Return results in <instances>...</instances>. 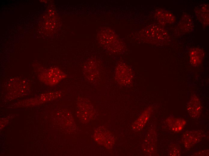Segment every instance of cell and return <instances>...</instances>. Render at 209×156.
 Listing matches in <instances>:
<instances>
[{"instance_id":"1","label":"cell","mask_w":209,"mask_h":156,"mask_svg":"<svg viewBox=\"0 0 209 156\" xmlns=\"http://www.w3.org/2000/svg\"><path fill=\"white\" fill-rule=\"evenodd\" d=\"M98 38L100 44L111 52H120L123 48V42L115 32L108 28L101 29L98 33Z\"/></svg>"},{"instance_id":"2","label":"cell","mask_w":209,"mask_h":156,"mask_svg":"<svg viewBox=\"0 0 209 156\" xmlns=\"http://www.w3.org/2000/svg\"><path fill=\"white\" fill-rule=\"evenodd\" d=\"M141 39L150 43L160 44L168 42L170 37L167 31L161 26L151 25L144 28L139 32Z\"/></svg>"},{"instance_id":"3","label":"cell","mask_w":209,"mask_h":156,"mask_svg":"<svg viewBox=\"0 0 209 156\" xmlns=\"http://www.w3.org/2000/svg\"><path fill=\"white\" fill-rule=\"evenodd\" d=\"M37 74L40 81L50 86H56L67 77L66 74L56 67L40 69L37 70Z\"/></svg>"},{"instance_id":"4","label":"cell","mask_w":209,"mask_h":156,"mask_svg":"<svg viewBox=\"0 0 209 156\" xmlns=\"http://www.w3.org/2000/svg\"><path fill=\"white\" fill-rule=\"evenodd\" d=\"M76 111L77 117L83 123L89 122L94 115V109L89 100L79 98L77 99Z\"/></svg>"},{"instance_id":"5","label":"cell","mask_w":209,"mask_h":156,"mask_svg":"<svg viewBox=\"0 0 209 156\" xmlns=\"http://www.w3.org/2000/svg\"><path fill=\"white\" fill-rule=\"evenodd\" d=\"M95 141L98 144L107 149L112 148L115 143V139L111 132L103 126L98 127L93 134Z\"/></svg>"},{"instance_id":"6","label":"cell","mask_w":209,"mask_h":156,"mask_svg":"<svg viewBox=\"0 0 209 156\" xmlns=\"http://www.w3.org/2000/svg\"><path fill=\"white\" fill-rule=\"evenodd\" d=\"M82 69L83 74L86 80L91 83L96 80L98 76V68L94 59H90L86 61Z\"/></svg>"},{"instance_id":"7","label":"cell","mask_w":209,"mask_h":156,"mask_svg":"<svg viewBox=\"0 0 209 156\" xmlns=\"http://www.w3.org/2000/svg\"><path fill=\"white\" fill-rule=\"evenodd\" d=\"M115 79L119 84L123 85L129 84L132 79V74L129 67L123 63L117 66L115 72Z\"/></svg>"},{"instance_id":"8","label":"cell","mask_w":209,"mask_h":156,"mask_svg":"<svg viewBox=\"0 0 209 156\" xmlns=\"http://www.w3.org/2000/svg\"><path fill=\"white\" fill-rule=\"evenodd\" d=\"M204 136L202 132L199 130L187 131L183 135L182 142L185 147L187 149H189L199 142Z\"/></svg>"},{"instance_id":"9","label":"cell","mask_w":209,"mask_h":156,"mask_svg":"<svg viewBox=\"0 0 209 156\" xmlns=\"http://www.w3.org/2000/svg\"><path fill=\"white\" fill-rule=\"evenodd\" d=\"M60 92H49L41 95L36 98L26 100L25 101H21L23 103L21 105L35 106L46 102L51 101L59 98L61 95Z\"/></svg>"},{"instance_id":"10","label":"cell","mask_w":209,"mask_h":156,"mask_svg":"<svg viewBox=\"0 0 209 156\" xmlns=\"http://www.w3.org/2000/svg\"><path fill=\"white\" fill-rule=\"evenodd\" d=\"M156 146V137L155 132L151 130L147 133L142 145L143 151L148 155L154 152Z\"/></svg>"},{"instance_id":"11","label":"cell","mask_w":209,"mask_h":156,"mask_svg":"<svg viewBox=\"0 0 209 156\" xmlns=\"http://www.w3.org/2000/svg\"><path fill=\"white\" fill-rule=\"evenodd\" d=\"M187 110L191 117L198 118L201 114L202 107L200 100L195 95H192L187 105Z\"/></svg>"},{"instance_id":"12","label":"cell","mask_w":209,"mask_h":156,"mask_svg":"<svg viewBox=\"0 0 209 156\" xmlns=\"http://www.w3.org/2000/svg\"><path fill=\"white\" fill-rule=\"evenodd\" d=\"M152 111V108L151 107H149L144 110L132 124V129L137 131L141 130L148 120Z\"/></svg>"},{"instance_id":"13","label":"cell","mask_w":209,"mask_h":156,"mask_svg":"<svg viewBox=\"0 0 209 156\" xmlns=\"http://www.w3.org/2000/svg\"><path fill=\"white\" fill-rule=\"evenodd\" d=\"M155 16L159 23L163 25L173 23L175 21V18L171 13L162 9L156 11Z\"/></svg>"},{"instance_id":"14","label":"cell","mask_w":209,"mask_h":156,"mask_svg":"<svg viewBox=\"0 0 209 156\" xmlns=\"http://www.w3.org/2000/svg\"><path fill=\"white\" fill-rule=\"evenodd\" d=\"M166 123L170 129L175 133L181 131L184 128L186 122L181 118H175L174 116L168 117L166 120Z\"/></svg>"},{"instance_id":"15","label":"cell","mask_w":209,"mask_h":156,"mask_svg":"<svg viewBox=\"0 0 209 156\" xmlns=\"http://www.w3.org/2000/svg\"><path fill=\"white\" fill-rule=\"evenodd\" d=\"M196 16L199 21L204 26L209 24V7L208 4L201 5L195 8Z\"/></svg>"},{"instance_id":"16","label":"cell","mask_w":209,"mask_h":156,"mask_svg":"<svg viewBox=\"0 0 209 156\" xmlns=\"http://www.w3.org/2000/svg\"><path fill=\"white\" fill-rule=\"evenodd\" d=\"M193 27V21L188 14H183L177 25V29L182 33L189 32Z\"/></svg>"},{"instance_id":"17","label":"cell","mask_w":209,"mask_h":156,"mask_svg":"<svg viewBox=\"0 0 209 156\" xmlns=\"http://www.w3.org/2000/svg\"><path fill=\"white\" fill-rule=\"evenodd\" d=\"M189 55L190 63L193 65L197 66L202 62L204 57V52L202 49L195 48L191 50Z\"/></svg>"},{"instance_id":"18","label":"cell","mask_w":209,"mask_h":156,"mask_svg":"<svg viewBox=\"0 0 209 156\" xmlns=\"http://www.w3.org/2000/svg\"><path fill=\"white\" fill-rule=\"evenodd\" d=\"M168 153L169 156H180V148L175 144H171L168 148Z\"/></svg>"},{"instance_id":"19","label":"cell","mask_w":209,"mask_h":156,"mask_svg":"<svg viewBox=\"0 0 209 156\" xmlns=\"http://www.w3.org/2000/svg\"><path fill=\"white\" fill-rule=\"evenodd\" d=\"M209 150H204L194 153L192 156H208Z\"/></svg>"}]
</instances>
